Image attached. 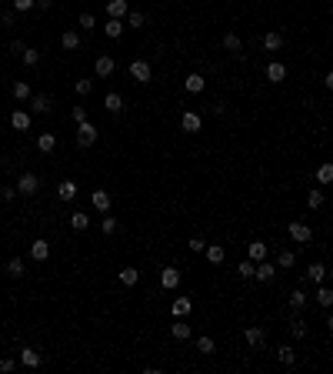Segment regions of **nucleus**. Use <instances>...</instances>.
Wrapping results in <instances>:
<instances>
[{"label":"nucleus","mask_w":333,"mask_h":374,"mask_svg":"<svg viewBox=\"0 0 333 374\" xmlns=\"http://www.w3.org/2000/svg\"><path fill=\"white\" fill-rule=\"evenodd\" d=\"M90 204H94L100 214H107V211H110V194L103 191V187H97V191L90 194Z\"/></svg>","instance_id":"8"},{"label":"nucleus","mask_w":333,"mask_h":374,"mask_svg":"<svg viewBox=\"0 0 333 374\" xmlns=\"http://www.w3.org/2000/svg\"><path fill=\"white\" fill-rule=\"evenodd\" d=\"M183 87L190 90V94H203V87H206V77H203V74H187V80H183Z\"/></svg>","instance_id":"10"},{"label":"nucleus","mask_w":333,"mask_h":374,"mask_svg":"<svg viewBox=\"0 0 333 374\" xmlns=\"http://www.w3.org/2000/svg\"><path fill=\"white\" fill-rule=\"evenodd\" d=\"M10 127H14V130H30V114H27V111H14V114H10Z\"/></svg>","instance_id":"14"},{"label":"nucleus","mask_w":333,"mask_h":374,"mask_svg":"<svg viewBox=\"0 0 333 374\" xmlns=\"http://www.w3.org/2000/svg\"><path fill=\"white\" fill-rule=\"evenodd\" d=\"M246 344L250 348H263V341H267V334H263V327H246Z\"/></svg>","instance_id":"20"},{"label":"nucleus","mask_w":333,"mask_h":374,"mask_svg":"<svg viewBox=\"0 0 333 374\" xmlns=\"http://www.w3.org/2000/svg\"><path fill=\"white\" fill-rule=\"evenodd\" d=\"M127 24L130 27H143V24H147V17H143L140 10H130V14H127Z\"/></svg>","instance_id":"44"},{"label":"nucleus","mask_w":333,"mask_h":374,"mask_svg":"<svg viewBox=\"0 0 333 374\" xmlns=\"http://www.w3.org/2000/svg\"><path fill=\"white\" fill-rule=\"evenodd\" d=\"M307 278L313 281V284H320V281L326 278V264H310V271H307Z\"/></svg>","instance_id":"33"},{"label":"nucleus","mask_w":333,"mask_h":374,"mask_svg":"<svg viewBox=\"0 0 333 374\" xmlns=\"http://www.w3.org/2000/svg\"><path fill=\"white\" fill-rule=\"evenodd\" d=\"M30 257H33V261H47V257H50V244H47V241H33V244H30Z\"/></svg>","instance_id":"22"},{"label":"nucleus","mask_w":333,"mask_h":374,"mask_svg":"<svg viewBox=\"0 0 333 374\" xmlns=\"http://www.w3.org/2000/svg\"><path fill=\"white\" fill-rule=\"evenodd\" d=\"M30 107L37 114H50V111H54V100H50L47 94H30Z\"/></svg>","instance_id":"9"},{"label":"nucleus","mask_w":333,"mask_h":374,"mask_svg":"<svg viewBox=\"0 0 333 374\" xmlns=\"http://www.w3.org/2000/svg\"><path fill=\"white\" fill-rule=\"evenodd\" d=\"M286 234H290L297 244H307V241H313V231H310L307 224H300V221H290V224H286Z\"/></svg>","instance_id":"2"},{"label":"nucleus","mask_w":333,"mask_h":374,"mask_svg":"<svg viewBox=\"0 0 333 374\" xmlns=\"http://www.w3.org/2000/svg\"><path fill=\"white\" fill-rule=\"evenodd\" d=\"M197 348L203 351V354H214L217 344H214V337H206V334H203V337H197Z\"/></svg>","instance_id":"41"},{"label":"nucleus","mask_w":333,"mask_h":374,"mask_svg":"<svg viewBox=\"0 0 333 374\" xmlns=\"http://www.w3.org/2000/svg\"><path fill=\"white\" fill-rule=\"evenodd\" d=\"M60 44H64V50H77L80 47V33L77 30H67L64 37H60Z\"/></svg>","instance_id":"31"},{"label":"nucleus","mask_w":333,"mask_h":374,"mask_svg":"<svg viewBox=\"0 0 333 374\" xmlns=\"http://www.w3.org/2000/svg\"><path fill=\"white\" fill-rule=\"evenodd\" d=\"M277 361H280V364H286V367H290V364L297 361V351H294V348H286V344H283V348H277Z\"/></svg>","instance_id":"29"},{"label":"nucleus","mask_w":333,"mask_h":374,"mask_svg":"<svg viewBox=\"0 0 333 374\" xmlns=\"http://www.w3.org/2000/svg\"><path fill=\"white\" fill-rule=\"evenodd\" d=\"M317 304H323V308H330V304H333V291L323 284V281H320V287H317Z\"/></svg>","instance_id":"30"},{"label":"nucleus","mask_w":333,"mask_h":374,"mask_svg":"<svg viewBox=\"0 0 333 374\" xmlns=\"http://www.w3.org/2000/svg\"><path fill=\"white\" fill-rule=\"evenodd\" d=\"M73 90H77L80 97H87L90 90H94V80H87V77H84V80H77V84H73Z\"/></svg>","instance_id":"42"},{"label":"nucleus","mask_w":333,"mask_h":374,"mask_svg":"<svg viewBox=\"0 0 333 374\" xmlns=\"http://www.w3.org/2000/svg\"><path fill=\"white\" fill-rule=\"evenodd\" d=\"M290 334H294L297 341H300V337H307V324H303L300 318H294V321H290Z\"/></svg>","instance_id":"39"},{"label":"nucleus","mask_w":333,"mask_h":374,"mask_svg":"<svg viewBox=\"0 0 333 374\" xmlns=\"http://www.w3.org/2000/svg\"><path fill=\"white\" fill-rule=\"evenodd\" d=\"M24 271H27V267H24L20 257H10V261H7V274H10V278H24Z\"/></svg>","instance_id":"32"},{"label":"nucleus","mask_w":333,"mask_h":374,"mask_svg":"<svg viewBox=\"0 0 333 374\" xmlns=\"http://www.w3.org/2000/svg\"><path fill=\"white\" fill-rule=\"evenodd\" d=\"M14 10L27 14V10H33V0H14Z\"/></svg>","instance_id":"48"},{"label":"nucleus","mask_w":333,"mask_h":374,"mask_svg":"<svg viewBox=\"0 0 333 374\" xmlns=\"http://www.w3.org/2000/svg\"><path fill=\"white\" fill-rule=\"evenodd\" d=\"M30 84H27V80H14V97L17 100H30Z\"/></svg>","instance_id":"25"},{"label":"nucleus","mask_w":333,"mask_h":374,"mask_svg":"<svg viewBox=\"0 0 333 374\" xmlns=\"http://www.w3.org/2000/svg\"><path fill=\"white\" fill-rule=\"evenodd\" d=\"M24 47H27V44H20V40H14V44H10V50H14V54H17V57L24 54Z\"/></svg>","instance_id":"53"},{"label":"nucleus","mask_w":333,"mask_h":374,"mask_svg":"<svg viewBox=\"0 0 333 374\" xmlns=\"http://www.w3.org/2000/svg\"><path fill=\"white\" fill-rule=\"evenodd\" d=\"M37 147H40L44 154L57 151V137H54V134H40V137H37Z\"/></svg>","instance_id":"27"},{"label":"nucleus","mask_w":333,"mask_h":374,"mask_svg":"<svg viewBox=\"0 0 333 374\" xmlns=\"http://www.w3.org/2000/svg\"><path fill=\"white\" fill-rule=\"evenodd\" d=\"M103 111L120 114V111H123V97H120V94H107V97H103Z\"/></svg>","instance_id":"23"},{"label":"nucleus","mask_w":333,"mask_h":374,"mask_svg":"<svg viewBox=\"0 0 333 374\" xmlns=\"http://www.w3.org/2000/svg\"><path fill=\"white\" fill-rule=\"evenodd\" d=\"M290 304H294V311H303L310 304V297L303 294V291H290Z\"/></svg>","instance_id":"37"},{"label":"nucleus","mask_w":333,"mask_h":374,"mask_svg":"<svg viewBox=\"0 0 333 374\" xmlns=\"http://www.w3.org/2000/svg\"><path fill=\"white\" fill-rule=\"evenodd\" d=\"M70 224H73V231H87V227H90V217L87 214H73Z\"/></svg>","instance_id":"40"},{"label":"nucleus","mask_w":333,"mask_h":374,"mask_svg":"<svg viewBox=\"0 0 333 374\" xmlns=\"http://www.w3.org/2000/svg\"><path fill=\"white\" fill-rule=\"evenodd\" d=\"M80 120H87V111H84V107H73V124H80Z\"/></svg>","instance_id":"51"},{"label":"nucleus","mask_w":333,"mask_h":374,"mask_svg":"<svg viewBox=\"0 0 333 374\" xmlns=\"http://www.w3.org/2000/svg\"><path fill=\"white\" fill-rule=\"evenodd\" d=\"M223 47L230 50V54H237V57H240V50H243V44H240V37H237V33H227V37H223Z\"/></svg>","instance_id":"34"},{"label":"nucleus","mask_w":333,"mask_h":374,"mask_svg":"<svg viewBox=\"0 0 333 374\" xmlns=\"http://www.w3.org/2000/svg\"><path fill=\"white\" fill-rule=\"evenodd\" d=\"M17 197V187H4V200H14Z\"/></svg>","instance_id":"54"},{"label":"nucleus","mask_w":333,"mask_h":374,"mask_svg":"<svg viewBox=\"0 0 333 374\" xmlns=\"http://www.w3.org/2000/svg\"><path fill=\"white\" fill-rule=\"evenodd\" d=\"M297 264V257L290 254V251H280V257H277V267H294Z\"/></svg>","instance_id":"43"},{"label":"nucleus","mask_w":333,"mask_h":374,"mask_svg":"<svg viewBox=\"0 0 333 374\" xmlns=\"http://www.w3.org/2000/svg\"><path fill=\"white\" fill-rule=\"evenodd\" d=\"M307 207H310V211H317V207H323V191H320V187H313V191L307 194Z\"/></svg>","instance_id":"35"},{"label":"nucleus","mask_w":333,"mask_h":374,"mask_svg":"<svg viewBox=\"0 0 333 374\" xmlns=\"http://www.w3.org/2000/svg\"><path fill=\"white\" fill-rule=\"evenodd\" d=\"M100 231H103V234H113V231H117V217H110V214H107V217L100 221Z\"/></svg>","instance_id":"45"},{"label":"nucleus","mask_w":333,"mask_h":374,"mask_svg":"<svg viewBox=\"0 0 333 374\" xmlns=\"http://www.w3.org/2000/svg\"><path fill=\"white\" fill-rule=\"evenodd\" d=\"M180 127L187 130V134H197V130L203 127V120H200V114H193V111H183V114H180Z\"/></svg>","instance_id":"5"},{"label":"nucleus","mask_w":333,"mask_h":374,"mask_svg":"<svg viewBox=\"0 0 333 374\" xmlns=\"http://www.w3.org/2000/svg\"><path fill=\"white\" fill-rule=\"evenodd\" d=\"M190 311H193V304H190V297H183V294L170 304V314H174V318H187Z\"/></svg>","instance_id":"12"},{"label":"nucleus","mask_w":333,"mask_h":374,"mask_svg":"<svg viewBox=\"0 0 333 374\" xmlns=\"http://www.w3.org/2000/svg\"><path fill=\"white\" fill-rule=\"evenodd\" d=\"M267 80H270V84H280V80H286V64H280V60L267 64Z\"/></svg>","instance_id":"13"},{"label":"nucleus","mask_w":333,"mask_h":374,"mask_svg":"<svg viewBox=\"0 0 333 374\" xmlns=\"http://www.w3.org/2000/svg\"><path fill=\"white\" fill-rule=\"evenodd\" d=\"M14 358H0V371H4V374H7V371H14Z\"/></svg>","instance_id":"49"},{"label":"nucleus","mask_w":333,"mask_h":374,"mask_svg":"<svg viewBox=\"0 0 333 374\" xmlns=\"http://www.w3.org/2000/svg\"><path fill=\"white\" fill-rule=\"evenodd\" d=\"M246 254H250V261H267V244L263 241H250V247H246Z\"/></svg>","instance_id":"18"},{"label":"nucleus","mask_w":333,"mask_h":374,"mask_svg":"<svg viewBox=\"0 0 333 374\" xmlns=\"http://www.w3.org/2000/svg\"><path fill=\"white\" fill-rule=\"evenodd\" d=\"M80 27H84V30H94L97 27V20H94V14H80V20H77Z\"/></svg>","instance_id":"47"},{"label":"nucleus","mask_w":333,"mask_h":374,"mask_svg":"<svg viewBox=\"0 0 333 374\" xmlns=\"http://www.w3.org/2000/svg\"><path fill=\"white\" fill-rule=\"evenodd\" d=\"M237 274H240V278H254V261H243V264H237Z\"/></svg>","instance_id":"46"},{"label":"nucleus","mask_w":333,"mask_h":374,"mask_svg":"<svg viewBox=\"0 0 333 374\" xmlns=\"http://www.w3.org/2000/svg\"><path fill=\"white\" fill-rule=\"evenodd\" d=\"M77 144L80 147H94L97 144V127L90 124V120H80L77 124Z\"/></svg>","instance_id":"1"},{"label":"nucleus","mask_w":333,"mask_h":374,"mask_svg":"<svg viewBox=\"0 0 333 374\" xmlns=\"http://www.w3.org/2000/svg\"><path fill=\"white\" fill-rule=\"evenodd\" d=\"M50 4L54 0H33V7H40V10H50Z\"/></svg>","instance_id":"55"},{"label":"nucleus","mask_w":333,"mask_h":374,"mask_svg":"<svg viewBox=\"0 0 333 374\" xmlns=\"http://www.w3.org/2000/svg\"><path fill=\"white\" fill-rule=\"evenodd\" d=\"M40 361H44V358H40L37 348H20V364H24V367H40Z\"/></svg>","instance_id":"11"},{"label":"nucleus","mask_w":333,"mask_h":374,"mask_svg":"<svg viewBox=\"0 0 333 374\" xmlns=\"http://www.w3.org/2000/svg\"><path fill=\"white\" fill-rule=\"evenodd\" d=\"M263 47L267 50H283V37H280L277 30H270L267 37H263Z\"/></svg>","instance_id":"26"},{"label":"nucleus","mask_w":333,"mask_h":374,"mask_svg":"<svg viewBox=\"0 0 333 374\" xmlns=\"http://www.w3.org/2000/svg\"><path fill=\"white\" fill-rule=\"evenodd\" d=\"M123 27H127L123 20H117V17H107V24H103V33H107L110 40H117L120 33H123Z\"/></svg>","instance_id":"16"},{"label":"nucleus","mask_w":333,"mask_h":374,"mask_svg":"<svg viewBox=\"0 0 333 374\" xmlns=\"http://www.w3.org/2000/svg\"><path fill=\"white\" fill-rule=\"evenodd\" d=\"M37 187H40L37 174H20V181H17V191L24 194V197H30V194H37Z\"/></svg>","instance_id":"6"},{"label":"nucleus","mask_w":333,"mask_h":374,"mask_svg":"<svg viewBox=\"0 0 333 374\" xmlns=\"http://www.w3.org/2000/svg\"><path fill=\"white\" fill-rule=\"evenodd\" d=\"M107 17L123 20V17H127V0H107Z\"/></svg>","instance_id":"17"},{"label":"nucleus","mask_w":333,"mask_h":374,"mask_svg":"<svg viewBox=\"0 0 333 374\" xmlns=\"http://www.w3.org/2000/svg\"><path fill=\"white\" fill-rule=\"evenodd\" d=\"M273 274H277V264H270V261H257V264H254V278L263 281V284H270V281H273Z\"/></svg>","instance_id":"4"},{"label":"nucleus","mask_w":333,"mask_h":374,"mask_svg":"<svg viewBox=\"0 0 333 374\" xmlns=\"http://www.w3.org/2000/svg\"><path fill=\"white\" fill-rule=\"evenodd\" d=\"M203 247H206L203 237H190V251H203Z\"/></svg>","instance_id":"50"},{"label":"nucleus","mask_w":333,"mask_h":374,"mask_svg":"<svg viewBox=\"0 0 333 374\" xmlns=\"http://www.w3.org/2000/svg\"><path fill=\"white\" fill-rule=\"evenodd\" d=\"M206 251V261L210 264H223V257H227V251H223L220 244H210V247H203Z\"/></svg>","instance_id":"24"},{"label":"nucleus","mask_w":333,"mask_h":374,"mask_svg":"<svg viewBox=\"0 0 333 374\" xmlns=\"http://www.w3.org/2000/svg\"><path fill=\"white\" fill-rule=\"evenodd\" d=\"M137 281H140V271H137V267H123V271H120V284L134 287Z\"/></svg>","instance_id":"28"},{"label":"nucleus","mask_w":333,"mask_h":374,"mask_svg":"<svg viewBox=\"0 0 333 374\" xmlns=\"http://www.w3.org/2000/svg\"><path fill=\"white\" fill-rule=\"evenodd\" d=\"M333 181V164H320L317 167V184H330Z\"/></svg>","instance_id":"38"},{"label":"nucleus","mask_w":333,"mask_h":374,"mask_svg":"<svg viewBox=\"0 0 333 374\" xmlns=\"http://www.w3.org/2000/svg\"><path fill=\"white\" fill-rule=\"evenodd\" d=\"M160 284H163L166 291H174V287L180 284V271H177V267H163V274H160Z\"/></svg>","instance_id":"15"},{"label":"nucleus","mask_w":333,"mask_h":374,"mask_svg":"<svg viewBox=\"0 0 333 374\" xmlns=\"http://www.w3.org/2000/svg\"><path fill=\"white\" fill-rule=\"evenodd\" d=\"M57 197H60V200H73V197H77V184H73V181H60V184H57Z\"/></svg>","instance_id":"21"},{"label":"nucleus","mask_w":333,"mask_h":374,"mask_svg":"<svg viewBox=\"0 0 333 374\" xmlns=\"http://www.w3.org/2000/svg\"><path fill=\"white\" fill-rule=\"evenodd\" d=\"M0 20H4V24L10 27V24H14V20H17V17H14V10H4V14H0Z\"/></svg>","instance_id":"52"},{"label":"nucleus","mask_w":333,"mask_h":374,"mask_svg":"<svg viewBox=\"0 0 333 374\" xmlns=\"http://www.w3.org/2000/svg\"><path fill=\"white\" fill-rule=\"evenodd\" d=\"M130 77H134L137 84H150V77H153V67L147 64V60H134V64H130Z\"/></svg>","instance_id":"3"},{"label":"nucleus","mask_w":333,"mask_h":374,"mask_svg":"<svg viewBox=\"0 0 333 374\" xmlns=\"http://www.w3.org/2000/svg\"><path fill=\"white\" fill-rule=\"evenodd\" d=\"M170 334H174L177 341H187V337H190V324H187L183 318H177L174 324H170Z\"/></svg>","instance_id":"19"},{"label":"nucleus","mask_w":333,"mask_h":374,"mask_svg":"<svg viewBox=\"0 0 333 374\" xmlns=\"http://www.w3.org/2000/svg\"><path fill=\"white\" fill-rule=\"evenodd\" d=\"M20 60H24L27 67H37V64H40V50H33V47H24V54H20Z\"/></svg>","instance_id":"36"},{"label":"nucleus","mask_w":333,"mask_h":374,"mask_svg":"<svg viewBox=\"0 0 333 374\" xmlns=\"http://www.w3.org/2000/svg\"><path fill=\"white\" fill-rule=\"evenodd\" d=\"M113 67H117V64H113V57H110V54H100V57L94 60L97 77H110V74H113Z\"/></svg>","instance_id":"7"}]
</instances>
